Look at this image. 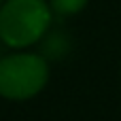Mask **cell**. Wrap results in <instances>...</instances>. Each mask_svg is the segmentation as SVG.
<instances>
[{"mask_svg": "<svg viewBox=\"0 0 121 121\" xmlns=\"http://www.w3.org/2000/svg\"><path fill=\"white\" fill-rule=\"evenodd\" d=\"M49 0H4L0 4V43L9 49H30L40 43L53 21Z\"/></svg>", "mask_w": 121, "mask_h": 121, "instance_id": "1", "label": "cell"}, {"mask_svg": "<svg viewBox=\"0 0 121 121\" xmlns=\"http://www.w3.org/2000/svg\"><path fill=\"white\" fill-rule=\"evenodd\" d=\"M49 62L45 55L17 49L0 57V98L26 102L36 98L49 83Z\"/></svg>", "mask_w": 121, "mask_h": 121, "instance_id": "2", "label": "cell"}, {"mask_svg": "<svg viewBox=\"0 0 121 121\" xmlns=\"http://www.w3.org/2000/svg\"><path fill=\"white\" fill-rule=\"evenodd\" d=\"M51 9L55 15L60 17H72V15H79L87 4L89 0H49Z\"/></svg>", "mask_w": 121, "mask_h": 121, "instance_id": "3", "label": "cell"}, {"mask_svg": "<svg viewBox=\"0 0 121 121\" xmlns=\"http://www.w3.org/2000/svg\"><path fill=\"white\" fill-rule=\"evenodd\" d=\"M2 2H4V0H0V4H2Z\"/></svg>", "mask_w": 121, "mask_h": 121, "instance_id": "4", "label": "cell"}]
</instances>
